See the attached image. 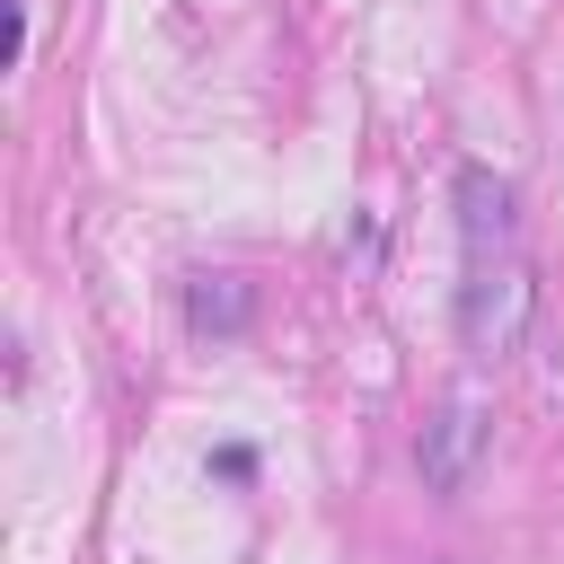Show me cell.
<instances>
[{
  "label": "cell",
  "mask_w": 564,
  "mask_h": 564,
  "mask_svg": "<svg viewBox=\"0 0 564 564\" xmlns=\"http://www.w3.org/2000/svg\"><path fill=\"white\" fill-rule=\"evenodd\" d=\"M529 308H538V282H529V264H520V256H485V264H467V282H458V335H467V352H476V361L520 352Z\"/></svg>",
  "instance_id": "obj_1"
},
{
  "label": "cell",
  "mask_w": 564,
  "mask_h": 564,
  "mask_svg": "<svg viewBox=\"0 0 564 564\" xmlns=\"http://www.w3.org/2000/svg\"><path fill=\"white\" fill-rule=\"evenodd\" d=\"M458 238H467V264L520 256V194H511V176L458 167Z\"/></svg>",
  "instance_id": "obj_2"
},
{
  "label": "cell",
  "mask_w": 564,
  "mask_h": 564,
  "mask_svg": "<svg viewBox=\"0 0 564 564\" xmlns=\"http://www.w3.org/2000/svg\"><path fill=\"white\" fill-rule=\"evenodd\" d=\"M485 441H494V423H485V405L476 397H449L432 423H423V485L432 494H458L467 476H476V458H485Z\"/></svg>",
  "instance_id": "obj_3"
},
{
  "label": "cell",
  "mask_w": 564,
  "mask_h": 564,
  "mask_svg": "<svg viewBox=\"0 0 564 564\" xmlns=\"http://www.w3.org/2000/svg\"><path fill=\"white\" fill-rule=\"evenodd\" d=\"M185 317H194V335H247L256 282H247V273H194V282H185Z\"/></svg>",
  "instance_id": "obj_4"
}]
</instances>
